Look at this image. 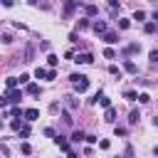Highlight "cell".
Wrapping results in <instances>:
<instances>
[{
    "mask_svg": "<svg viewBox=\"0 0 158 158\" xmlns=\"http://www.w3.org/2000/svg\"><path fill=\"white\" fill-rule=\"evenodd\" d=\"M69 79H72V86H74V91L84 94V91L89 89V77H84V74H72Z\"/></svg>",
    "mask_w": 158,
    "mask_h": 158,
    "instance_id": "1",
    "label": "cell"
},
{
    "mask_svg": "<svg viewBox=\"0 0 158 158\" xmlns=\"http://www.w3.org/2000/svg\"><path fill=\"white\" fill-rule=\"evenodd\" d=\"M79 5H81L79 0H64V12H62V17H64V20H69V17H72V12H74Z\"/></svg>",
    "mask_w": 158,
    "mask_h": 158,
    "instance_id": "2",
    "label": "cell"
},
{
    "mask_svg": "<svg viewBox=\"0 0 158 158\" xmlns=\"http://www.w3.org/2000/svg\"><path fill=\"white\" fill-rule=\"evenodd\" d=\"M54 143H57V146H59V151H64V153H67V156H72V158H74V156H77V153H74V151H72V146H69V143H67V138H64V136H54Z\"/></svg>",
    "mask_w": 158,
    "mask_h": 158,
    "instance_id": "3",
    "label": "cell"
},
{
    "mask_svg": "<svg viewBox=\"0 0 158 158\" xmlns=\"http://www.w3.org/2000/svg\"><path fill=\"white\" fill-rule=\"evenodd\" d=\"M5 96H7V101H10V104H20V101H22V89L12 86V89H7V94H5Z\"/></svg>",
    "mask_w": 158,
    "mask_h": 158,
    "instance_id": "4",
    "label": "cell"
},
{
    "mask_svg": "<svg viewBox=\"0 0 158 158\" xmlns=\"http://www.w3.org/2000/svg\"><path fill=\"white\" fill-rule=\"evenodd\" d=\"M74 62H77V64H91V62H94V54H89V52L77 54V57H74Z\"/></svg>",
    "mask_w": 158,
    "mask_h": 158,
    "instance_id": "5",
    "label": "cell"
},
{
    "mask_svg": "<svg viewBox=\"0 0 158 158\" xmlns=\"http://www.w3.org/2000/svg\"><path fill=\"white\" fill-rule=\"evenodd\" d=\"M89 25H91V30H94L96 35L106 32V22H104V20H94V22H89Z\"/></svg>",
    "mask_w": 158,
    "mask_h": 158,
    "instance_id": "6",
    "label": "cell"
},
{
    "mask_svg": "<svg viewBox=\"0 0 158 158\" xmlns=\"http://www.w3.org/2000/svg\"><path fill=\"white\" fill-rule=\"evenodd\" d=\"M101 35H104V42L106 44H116L118 42V35L116 32H101Z\"/></svg>",
    "mask_w": 158,
    "mask_h": 158,
    "instance_id": "7",
    "label": "cell"
},
{
    "mask_svg": "<svg viewBox=\"0 0 158 158\" xmlns=\"http://www.w3.org/2000/svg\"><path fill=\"white\" fill-rule=\"evenodd\" d=\"M123 72H128V74H138V67H136V62L126 59V62H123Z\"/></svg>",
    "mask_w": 158,
    "mask_h": 158,
    "instance_id": "8",
    "label": "cell"
},
{
    "mask_svg": "<svg viewBox=\"0 0 158 158\" xmlns=\"http://www.w3.org/2000/svg\"><path fill=\"white\" fill-rule=\"evenodd\" d=\"M22 116H25V121H35V118H40V111L37 109H27V111H22Z\"/></svg>",
    "mask_w": 158,
    "mask_h": 158,
    "instance_id": "9",
    "label": "cell"
},
{
    "mask_svg": "<svg viewBox=\"0 0 158 158\" xmlns=\"http://www.w3.org/2000/svg\"><path fill=\"white\" fill-rule=\"evenodd\" d=\"M136 52H141V44H138V42H131V44H126V49H123V54H136Z\"/></svg>",
    "mask_w": 158,
    "mask_h": 158,
    "instance_id": "10",
    "label": "cell"
},
{
    "mask_svg": "<svg viewBox=\"0 0 158 158\" xmlns=\"http://www.w3.org/2000/svg\"><path fill=\"white\" fill-rule=\"evenodd\" d=\"M32 57H35V47L27 44V47H25V54H22V62H32Z\"/></svg>",
    "mask_w": 158,
    "mask_h": 158,
    "instance_id": "11",
    "label": "cell"
},
{
    "mask_svg": "<svg viewBox=\"0 0 158 158\" xmlns=\"http://www.w3.org/2000/svg\"><path fill=\"white\" fill-rule=\"evenodd\" d=\"M104 121H109V123H114V121H116V109H111V106H106V114H104Z\"/></svg>",
    "mask_w": 158,
    "mask_h": 158,
    "instance_id": "12",
    "label": "cell"
},
{
    "mask_svg": "<svg viewBox=\"0 0 158 158\" xmlns=\"http://www.w3.org/2000/svg\"><path fill=\"white\" fill-rule=\"evenodd\" d=\"M118 10H121V7H118V0H109V12H111V17H116Z\"/></svg>",
    "mask_w": 158,
    "mask_h": 158,
    "instance_id": "13",
    "label": "cell"
},
{
    "mask_svg": "<svg viewBox=\"0 0 158 158\" xmlns=\"http://www.w3.org/2000/svg\"><path fill=\"white\" fill-rule=\"evenodd\" d=\"M25 91H27L30 96H40V86H37V84H30V81H27V86H25Z\"/></svg>",
    "mask_w": 158,
    "mask_h": 158,
    "instance_id": "14",
    "label": "cell"
},
{
    "mask_svg": "<svg viewBox=\"0 0 158 158\" xmlns=\"http://www.w3.org/2000/svg\"><path fill=\"white\" fill-rule=\"evenodd\" d=\"M7 116H12V118H20V116H22V109H20V104H15V106L7 111Z\"/></svg>",
    "mask_w": 158,
    "mask_h": 158,
    "instance_id": "15",
    "label": "cell"
},
{
    "mask_svg": "<svg viewBox=\"0 0 158 158\" xmlns=\"http://www.w3.org/2000/svg\"><path fill=\"white\" fill-rule=\"evenodd\" d=\"M138 118H141V114H138V109H133V111L128 114V123H131V126H136V123H138Z\"/></svg>",
    "mask_w": 158,
    "mask_h": 158,
    "instance_id": "16",
    "label": "cell"
},
{
    "mask_svg": "<svg viewBox=\"0 0 158 158\" xmlns=\"http://www.w3.org/2000/svg\"><path fill=\"white\" fill-rule=\"evenodd\" d=\"M143 32H146V35H153V32H156V20L146 22V25H143Z\"/></svg>",
    "mask_w": 158,
    "mask_h": 158,
    "instance_id": "17",
    "label": "cell"
},
{
    "mask_svg": "<svg viewBox=\"0 0 158 158\" xmlns=\"http://www.w3.org/2000/svg\"><path fill=\"white\" fill-rule=\"evenodd\" d=\"M84 12H86L89 17H94V15L99 12V7H96V5H86V7H84Z\"/></svg>",
    "mask_w": 158,
    "mask_h": 158,
    "instance_id": "18",
    "label": "cell"
},
{
    "mask_svg": "<svg viewBox=\"0 0 158 158\" xmlns=\"http://www.w3.org/2000/svg\"><path fill=\"white\" fill-rule=\"evenodd\" d=\"M69 141H72V143H79V141H84V133H81V131H74Z\"/></svg>",
    "mask_w": 158,
    "mask_h": 158,
    "instance_id": "19",
    "label": "cell"
},
{
    "mask_svg": "<svg viewBox=\"0 0 158 158\" xmlns=\"http://www.w3.org/2000/svg\"><path fill=\"white\" fill-rule=\"evenodd\" d=\"M116 22H118V27H121V30H128V27H131V22H128L126 17H118Z\"/></svg>",
    "mask_w": 158,
    "mask_h": 158,
    "instance_id": "20",
    "label": "cell"
},
{
    "mask_svg": "<svg viewBox=\"0 0 158 158\" xmlns=\"http://www.w3.org/2000/svg\"><path fill=\"white\" fill-rule=\"evenodd\" d=\"M20 126H22V116H20V118H12V121H10V128H12V131H17Z\"/></svg>",
    "mask_w": 158,
    "mask_h": 158,
    "instance_id": "21",
    "label": "cell"
},
{
    "mask_svg": "<svg viewBox=\"0 0 158 158\" xmlns=\"http://www.w3.org/2000/svg\"><path fill=\"white\" fill-rule=\"evenodd\" d=\"M17 131H20V138H27V136H30V126H25V123H22Z\"/></svg>",
    "mask_w": 158,
    "mask_h": 158,
    "instance_id": "22",
    "label": "cell"
},
{
    "mask_svg": "<svg viewBox=\"0 0 158 158\" xmlns=\"http://www.w3.org/2000/svg\"><path fill=\"white\" fill-rule=\"evenodd\" d=\"M133 20L143 22V20H146V12H143V10H136V12H133Z\"/></svg>",
    "mask_w": 158,
    "mask_h": 158,
    "instance_id": "23",
    "label": "cell"
},
{
    "mask_svg": "<svg viewBox=\"0 0 158 158\" xmlns=\"http://www.w3.org/2000/svg\"><path fill=\"white\" fill-rule=\"evenodd\" d=\"M104 57H106V59H116V52H114L111 47H106V49H104Z\"/></svg>",
    "mask_w": 158,
    "mask_h": 158,
    "instance_id": "24",
    "label": "cell"
},
{
    "mask_svg": "<svg viewBox=\"0 0 158 158\" xmlns=\"http://www.w3.org/2000/svg\"><path fill=\"white\" fill-rule=\"evenodd\" d=\"M57 62H59L57 54H49V57H47V64H49V67H57Z\"/></svg>",
    "mask_w": 158,
    "mask_h": 158,
    "instance_id": "25",
    "label": "cell"
},
{
    "mask_svg": "<svg viewBox=\"0 0 158 158\" xmlns=\"http://www.w3.org/2000/svg\"><path fill=\"white\" fill-rule=\"evenodd\" d=\"M67 106H69V109H77V106H79V101H77L74 96H67Z\"/></svg>",
    "mask_w": 158,
    "mask_h": 158,
    "instance_id": "26",
    "label": "cell"
},
{
    "mask_svg": "<svg viewBox=\"0 0 158 158\" xmlns=\"http://www.w3.org/2000/svg\"><path fill=\"white\" fill-rule=\"evenodd\" d=\"M114 133H116V136H126V133H128V128H126V126H116V128H114Z\"/></svg>",
    "mask_w": 158,
    "mask_h": 158,
    "instance_id": "27",
    "label": "cell"
},
{
    "mask_svg": "<svg viewBox=\"0 0 158 158\" xmlns=\"http://www.w3.org/2000/svg\"><path fill=\"white\" fill-rule=\"evenodd\" d=\"M148 59L156 64V62H158V49H151V52H148Z\"/></svg>",
    "mask_w": 158,
    "mask_h": 158,
    "instance_id": "28",
    "label": "cell"
},
{
    "mask_svg": "<svg viewBox=\"0 0 158 158\" xmlns=\"http://www.w3.org/2000/svg\"><path fill=\"white\" fill-rule=\"evenodd\" d=\"M44 72H47L44 67H37V69H35V77H37V79H44Z\"/></svg>",
    "mask_w": 158,
    "mask_h": 158,
    "instance_id": "29",
    "label": "cell"
},
{
    "mask_svg": "<svg viewBox=\"0 0 158 158\" xmlns=\"http://www.w3.org/2000/svg\"><path fill=\"white\" fill-rule=\"evenodd\" d=\"M20 81H17V77H7V89H12V86H17Z\"/></svg>",
    "mask_w": 158,
    "mask_h": 158,
    "instance_id": "30",
    "label": "cell"
},
{
    "mask_svg": "<svg viewBox=\"0 0 158 158\" xmlns=\"http://www.w3.org/2000/svg\"><path fill=\"white\" fill-rule=\"evenodd\" d=\"M136 96H138L136 91H123V99H128V101H136Z\"/></svg>",
    "mask_w": 158,
    "mask_h": 158,
    "instance_id": "31",
    "label": "cell"
},
{
    "mask_svg": "<svg viewBox=\"0 0 158 158\" xmlns=\"http://www.w3.org/2000/svg\"><path fill=\"white\" fill-rule=\"evenodd\" d=\"M136 99H138V101H141V104H148V101H151V96H148V94H138V96H136Z\"/></svg>",
    "mask_w": 158,
    "mask_h": 158,
    "instance_id": "32",
    "label": "cell"
},
{
    "mask_svg": "<svg viewBox=\"0 0 158 158\" xmlns=\"http://www.w3.org/2000/svg\"><path fill=\"white\" fill-rule=\"evenodd\" d=\"M44 79H57V72H54V69H49V72H44Z\"/></svg>",
    "mask_w": 158,
    "mask_h": 158,
    "instance_id": "33",
    "label": "cell"
},
{
    "mask_svg": "<svg viewBox=\"0 0 158 158\" xmlns=\"http://www.w3.org/2000/svg\"><path fill=\"white\" fill-rule=\"evenodd\" d=\"M17 81H20V84H27V81H30V74H20Z\"/></svg>",
    "mask_w": 158,
    "mask_h": 158,
    "instance_id": "34",
    "label": "cell"
},
{
    "mask_svg": "<svg viewBox=\"0 0 158 158\" xmlns=\"http://www.w3.org/2000/svg\"><path fill=\"white\" fill-rule=\"evenodd\" d=\"M77 27H79V30H86V27H89V20H79V25H77Z\"/></svg>",
    "mask_w": 158,
    "mask_h": 158,
    "instance_id": "35",
    "label": "cell"
},
{
    "mask_svg": "<svg viewBox=\"0 0 158 158\" xmlns=\"http://www.w3.org/2000/svg\"><path fill=\"white\" fill-rule=\"evenodd\" d=\"M109 72H111V74H118V77H121V69H118L116 64H111V67H109Z\"/></svg>",
    "mask_w": 158,
    "mask_h": 158,
    "instance_id": "36",
    "label": "cell"
},
{
    "mask_svg": "<svg viewBox=\"0 0 158 158\" xmlns=\"http://www.w3.org/2000/svg\"><path fill=\"white\" fill-rule=\"evenodd\" d=\"M62 118H64V123H72V116H69V111H62Z\"/></svg>",
    "mask_w": 158,
    "mask_h": 158,
    "instance_id": "37",
    "label": "cell"
},
{
    "mask_svg": "<svg viewBox=\"0 0 158 158\" xmlns=\"http://www.w3.org/2000/svg\"><path fill=\"white\" fill-rule=\"evenodd\" d=\"M20 151H22V153H32V148H30V143H22V146H20Z\"/></svg>",
    "mask_w": 158,
    "mask_h": 158,
    "instance_id": "38",
    "label": "cell"
},
{
    "mask_svg": "<svg viewBox=\"0 0 158 158\" xmlns=\"http://www.w3.org/2000/svg\"><path fill=\"white\" fill-rule=\"evenodd\" d=\"M0 40H2V42H5V44H10V42H12V35H2V37H0Z\"/></svg>",
    "mask_w": 158,
    "mask_h": 158,
    "instance_id": "39",
    "label": "cell"
},
{
    "mask_svg": "<svg viewBox=\"0 0 158 158\" xmlns=\"http://www.w3.org/2000/svg\"><path fill=\"white\" fill-rule=\"evenodd\" d=\"M44 136H49V138H54L57 133H54V128H44Z\"/></svg>",
    "mask_w": 158,
    "mask_h": 158,
    "instance_id": "40",
    "label": "cell"
},
{
    "mask_svg": "<svg viewBox=\"0 0 158 158\" xmlns=\"http://www.w3.org/2000/svg\"><path fill=\"white\" fill-rule=\"evenodd\" d=\"M84 141H86V143H96L99 138H96V136H84Z\"/></svg>",
    "mask_w": 158,
    "mask_h": 158,
    "instance_id": "41",
    "label": "cell"
},
{
    "mask_svg": "<svg viewBox=\"0 0 158 158\" xmlns=\"http://www.w3.org/2000/svg\"><path fill=\"white\" fill-rule=\"evenodd\" d=\"M7 104H10V101H7V96H0V109H5Z\"/></svg>",
    "mask_w": 158,
    "mask_h": 158,
    "instance_id": "42",
    "label": "cell"
},
{
    "mask_svg": "<svg viewBox=\"0 0 158 158\" xmlns=\"http://www.w3.org/2000/svg\"><path fill=\"white\" fill-rule=\"evenodd\" d=\"M0 2H2L5 7H12V5H15V0H0Z\"/></svg>",
    "mask_w": 158,
    "mask_h": 158,
    "instance_id": "43",
    "label": "cell"
}]
</instances>
